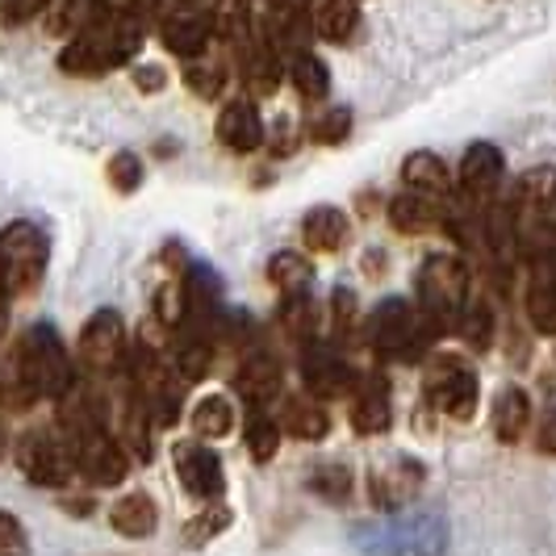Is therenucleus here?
I'll return each instance as SVG.
<instances>
[{
    "instance_id": "nucleus-39",
    "label": "nucleus",
    "mask_w": 556,
    "mask_h": 556,
    "mask_svg": "<svg viewBox=\"0 0 556 556\" xmlns=\"http://www.w3.org/2000/svg\"><path fill=\"white\" fill-rule=\"evenodd\" d=\"M51 4L55 0H0V22L4 26H29V22L47 17Z\"/></svg>"
},
{
    "instance_id": "nucleus-18",
    "label": "nucleus",
    "mask_w": 556,
    "mask_h": 556,
    "mask_svg": "<svg viewBox=\"0 0 556 556\" xmlns=\"http://www.w3.org/2000/svg\"><path fill=\"white\" fill-rule=\"evenodd\" d=\"M230 72H235V55L226 51V42L218 38L210 51H201L197 59L189 63H180V80L185 88L201 97V101H218L226 92V84H230Z\"/></svg>"
},
{
    "instance_id": "nucleus-36",
    "label": "nucleus",
    "mask_w": 556,
    "mask_h": 556,
    "mask_svg": "<svg viewBox=\"0 0 556 556\" xmlns=\"http://www.w3.org/2000/svg\"><path fill=\"white\" fill-rule=\"evenodd\" d=\"M105 176H110V189L117 197H130L139 193L142 185V160L135 151H113L110 167H105Z\"/></svg>"
},
{
    "instance_id": "nucleus-7",
    "label": "nucleus",
    "mask_w": 556,
    "mask_h": 556,
    "mask_svg": "<svg viewBox=\"0 0 556 556\" xmlns=\"http://www.w3.org/2000/svg\"><path fill=\"white\" fill-rule=\"evenodd\" d=\"M80 368L92 381H122L126 377V361H130V334L117 309H97L80 331L76 343Z\"/></svg>"
},
{
    "instance_id": "nucleus-2",
    "label": "nucleus",
    "mask_w": 556,
    "mask_h": 556,
    "mask_svg": "<svg viewBox=\"0 0 556 556\" xmlns=\"http://www.w3.org/2000/svg\"><path fill=\"white\" fill-rule=\"evenodd\" d=\"M151 29L147 13H110L97 17L92 26H84L80 34H72L59 51V72L76 76V80H97L110 76L117 67H126L139 55L142 38Z\"/></svg>"
},
{
    "instance_id": "nucleus-3",
    "label": "nucleus",
    "mask_w": 556,
    "mask_h": 556,
    "mask_svg": "<svg viewBox=\"0 0 556 556\" xmlns=\"http://www.w3.org/2000/svg\"><path fill=\"white\" fill-rule=\"evenodd\" d=\"M418 314L427 318V327L435 334L460 331L465 314H469V268L460 255L435 251L418 264L415 273Z\"/></svg>"
},
{
    "instance_id": "nucleus-16",
    "label": "nucleus",
    "mask_w": 556,
    "mask_h": 556,
    "mask_svg": "<svg viewBox=\"0 0 556 556\" xmlns=\"http://www.w3.org/2000/svg\"><path fill=\"white\" fill-rule=\"evenodd\" d=\"M268 139L264 130V117L255 110L251 97H235L226 101L223 113H218V142H223L230 155H255Z\"/></svg>"
},
{
    "instance_id": "nucleus-15",
    "label": "nucleus",
    "mask_w": 556,
    "mask_h": 556,
    "mask_svg": "<svg viewBox=\"0 0 556 556\" xmlns=\"http://www.w3.org/2000/svg\"><path fill=\"white\" fill-rule=\"evenodd\" d=\"M528 318L535 331L556 334V243L528 255Z\"/></svg>"
},
{
    "instance_id": "nucleus-40",
    "label": "nucleus",
    "mask_w": 556,
    "mask_h": 556,
    "mask_svg": "<svg viewBox=\"0 0 556 556\" xmlns=\"http://www.w3.org/2000/svg\"><path fill=\"white\" fill-rule=\"evenodd\" d=\"M460 334H465L473 348H485V343H490V334H494V318H490V309H485V306H469L465 323H460Z\"/></svg>"
},
{
    "instance_id": "nucleus-22",
    "label": "nucleus",
    "mask_w": 556,
    "mask_h": 556,
    "mask_svg": "<svg viewBox=\"0 0 556 556\" xmlns=\"http://www.w3.org/2000/svg\"><path fill=\"white\" fill-rule=\"evenodd\" d=\"M402 185H406V193L431 197V201H444L456 189L452 172H447V164L435 151H410L402 160Z\"/></svg>"
},
{
    "instance_id": "nucleus-44",
    "label": "nucleus",
    "mask_w": 556,
    "mask_h": 556,
    "mask_svg": "<svg viewBox=\"0 0 556 556\" xmlns=\"http://www.w3.org/2000/svg\"><path fill=\"white\" fill-rule=\"evenodd\" d=\"M180 4H210V0H180Z\"/></svg>"
},
{
    "instance_id": "nucleus-29",
    "label": "nucleus",
    "mask_w": 556,
    "mask_h": 556,
    "mask_svg": "<svg viewBox=\"0 0 556 556\" xmlns=\"http://www.w3.org/2000/svg\"><path fill=\"white\" fill-rule=\"evenodd\" d=\"M189 422H193L197 440H226L235 431V406L226 393H205L193 406Z\"/></svg>"
},
{
    "instance_id": "nucleus-35",
    "label": "nucleus",
    "mask_w": 556,
    "mask_h": 556,
    "mask_svg": "<svg viewBox=\"0 0 556 556\" xmlns=\"http://www.w3.org/2000/svg\"><path fill=\"white\" fill-rule=\"evenodd\" d=\"M230 528V510H226L223 502H210L205 510H197L193 519L185 523V540L189 544H210L214 535H223Z\"/></svg>"
},
{
    "instance_id": "nucleus-8",
    "label": "nucleus",
    "mask_w": 556,
    "mask_h": 556,
    "mask_svg": "<svg viewBox=\"0 0 556 556\" xmlns=\"http://www.w3.org/2000/svg\"><path fill=\"white\" fill-rule=\"evenodd\" d=\"M155 38L172 59L189 63L201 51H210L218 42V9L210 4H172L155 22Z\"/></svg>"
},
{
    "instance_id": "nucleus-1",
    "label": "nucleus",
    "mask_w": 556,
    "mask_h": 556,
    "mask_svg": "<svg viewBox=\"0 0 556 556\" xmlns=\"http://www.w3.org/2000/svg\"><path fill=\"white\" fill-rule=\"evenodd\" d=\"M76 386L80 381L67 343L51 323H34L17 339L13 361L0 368V406L26 410L29 402H63Z\"/></svg>"
},
{
    "instance_id": "nucleus-45",
    "label": "nucleus",
    "mask_w": 556,
    "mask_h": 556,
    "mask_svg": "<svg viewBox=\"0 0 556 556\" xmlns=\"http://www.w3.org/2000/svg\"><path fill=\"white\" fill-rule=\"evenodd\" d=\"M0 456H4V435H0Z\"/></svg>"
},
{
    "instance_id": "nucleus-43",
    "label": "nucleus",
    "mask_w": 556,
    "mask_h": 556,
    "mask_svg": "<svg viewBox=\"0 0 556 556\" xmlns=\"http://www.w3.org/2000/svg\"><path fill=\"white\" fill-rule=\"evenodd\" d=\"M4 334H9V298L0 293V343H4Z\"/></svg>"
},
{
    "instance_id": "nucleus-31",
    "label": "nucleus",
    "mask_w": 556,
    "mask_h": 556,
    "mask_svg": "<svg viewBox=\"0 0 556 556\" xmlns=\"http://www.w3.org/2000/svg\"><path fill=\"white\" fill-rule=\"evenodd\" d=\"M280 327H285V334L293 339V343H314L318 339V327H323V309H318V302L309 298V293H302V298H285V306H280Z\"/></svg>"
},
{
    "instance_id": "nucleus-32",
    "label": "nucleus",
    "mask_w": 556,
    "mask_h": 556,
    "mask_svg": "<svg viewBox=\"0 0 556 556\" xmlns=\"http://www.w3.org/2000/svg\"><path fill=\"white\" fill-rule=\"evenodd\" d=\"M243 435H248L251 460L268 465L280 447V418H273L268 410H248V431Z\"/></svg>"
},
{
    "instance_id": "nucleus-13",
    "label": "nucleus",
    "mask_w": 556,
    "mask_h": 556,
    "mask_svg": "<svg viewBox=\"0 0 556 556\" xmlns=\"http://www.w3.org/2000/svg\"><path fill=\"white\" fill-rule=\"evenodd\" d=\"M235 390L243 393L248 410H268L285 390V364L268 348H243V361L235 368Z\"/></svg>"
},
{
    "instance_id": "nucleus-24",
    "label": "nucleus",
    "mask_w": 556,
    "mask_h": 556,
    "mask_svg": "<svg viewBox=\"0 0 556 556\" xmlns=\"http://www.w3.org/2000/svg\"><path fill=\"white\" fill-rule=\"evenodd\" d=\"M280 431H289L302 444H318L331 435V415L318 397L298 393V397H285V406H280Z\"/></svg>"
},
{
    "instance_id": "nucleus-5",
    "label": "nucleus",
    "mask_w": 556,
    "mask_h": 556,
    "mask_svg": "<svg viewBox=\"0 0 556 556\" xmlns=\"http://www.w3.org/2000/svg\"><path fill=\"white\" fill-rule=\"evenodd\" d=\"M447 540H452L447 519L435 510L402 515V519H386V523H368V528L352 531V544L364 556H444Z\"/></svg>"
},
{
    "instance_id": "nucleus-25",
    "label": "nucleus",
    "mask_w": 556,
    "mask_h": 556,
    "mask_svg": "<svg viewBox=\"0 0 556 556\" xmlns=\"http://www.w3.org/2000/svg\"><path fill=\"white\" fill-rule=\"evenodd\" d=\"M348 214L339 205H314L302 218V243L314 255H334V251L348 243Z\"/></svg>"
},
{
    "instance_id": "nucleus-20",
    "label": "nucleus",
    "mask_w": 556,
    "mask_h": 556,
    "mask_svg": "<svg viewBox=\"0 0 556 556\" xmlns=\"http://www.w3.org/2000/svg\"><path fill=\"white\" fill-rule=\"evenodd\" d=\"M422 477L427 473H422L418 460H410V456H390L381 469H372V477H368L372 502H377L381 510H397V506L422 485Z\"/></svg>"
},
{
    "instance_id": "nucleus-6",
    "label": "nucleus",
    "mask_w": 556,
    "mask_h": 556,
    "mask_svg": "<svg viewBox=\"0 0 556 556\" xmlns=\"http://www.w3.org/2000/svg\"><path fill=\"white\" fill-rule=\"evenodd\" d=\"M440 334L427 327V318L418 314V306H410L406 298H390L372 309L368 318V343L381 361H397L410 364L422 361V352L435 343Z\"/></svg>"
},
{
    "instance_id": "nucleus-34",
    "label": "nucleus",
    "mask_w": 556,
    "mask_h": 556,
    "mask_svg": "<svg viewBox=\"0 0 556 556\" xmlns=\"http://www.w3.org/2000/svg\"><path fill=\"white\" fill-rule=\"evenodd\" d=\"M309 139L323 142V147H339V142L352 135V110L348 105H331V110H318L309 117Z\"/></svg>"
},
{
    "instance_id": "nucleus-9",
    "label": "nucleus",
    "mask_w": 556,
    "mask_h": 556,
    "mask_svg": "<svg viewBox=\"0 0 556 556\" xmlns=\"http://www.w3.org/2000/svg\"><path fill=\"white\" fill-rule=\"evenodd\" d=\"M427 402L452 422H469L477 415V402H481V386H477V372L469 364L452 361H431L427 364Z\"/></svg>"
},
{
    "instance_id": "nucleus-21",
    "label": "nucleus",
    "mask_w": 556,
    "mask_h": 556,
    "mask_svg": "<svg viewBox=\"0 0 556 556\" xmlns=\"http://www.w3.org/2000/svg\"><path fill=\"white\" fill-rule=\"evenodd\" d=\"M515 226H540L548 223L556 210V167H531L523 172L519 189H515Z\"/></svg>"
},
{
    "instance_id": "nucleus-19",
    "label": "nucleus",
    "mask_w": 556,
    "mask_h": 556,
    "mask_svg": "<svg viewBox=\"0 0 556 556\" xmlns=\"http://www.w3.org/2000/svg\"><path fill=\"white\" fill-rule=\"evenodd\" d=\"M298 9L323 42H348L361 26V0H298Z\"/></svg>"
},
{
    "instance_id": "nucleus-23",
    "label": "nucleus",
    "mask_w": 556,
    "mask_h": 556,
    "mask_svg": "<svg viewBox=\"0 0 556 556\" xmlns=\"http://www.w3.org/2000/svg\"><path fill=\"white\" fill-rule=\"evenodd\" d=\"M386 218L397 235H431L447 226V210L444 201H431V197H418V193H397L386 210Z\"/></svg>"
},
{
    "instance_id": "nucleus-4",
    "label": "nucleus",
    "mask_w": 556,
    "mask_h": 556,
    "mask_svg": "<svg viewBox=\"0 0 556 556\" xmlns=\"http://www.w3.org/2000/svg\"><path fill=\"white\" fill-rule=\"evenodd\" d=\"M51 239L34 218H13L0 226V293L9 302L34 298L47 280Z\"/></svg>"
},
{
    "instance_id": "nucleus-14",
    "label": "nucleus",
    "mask_w": 556,
    "mask_h": 556,
    "mask_svg": "<svg viewBox=\"0 0 556 556\" xmlns=\"http://www.w3.org/2000/svg\"><path fill=\"white\" fill-rule=\"evenodd\" d=\"M502 176H506V160L494 142H469L460 155V172H456V189L469 197L473 205L490 201L498 193Z\"/></svg>"
},
{
    "instance_id": "nucleus-37",
    "label": "nucleus",
    "mask_w": 556,
    "mask_h": 556,
    "mask_svg": "<svg viewBox=\"0 0 556 556\" xmlns=\"http://www.w3.org/2000/svg\"><path fill=\"white\" fill-rule=\"evenodd\" d=\"M309 490L327 502H348V494H352V469H343V465H323V469L309 473Z\"/></svg>"
},
{
    "instance_id": "nucleus-12",
    "label": "nucleus",
    "mask_w": 556,
    "mask_h": 556,
    "mask_svg": "<svg viewBox=\"0 0 556 556\" xmlns=\"http://www.w3.org/2000/svg\"><path fill=\"white\" fill-rule=\"evenodd\" d=\"M172 469H176V481L185 494L205 502H223L226 490V469L223 456L205 444H176L172 452Z\"/></svg>"
},
{
    "instance_id": "nucleus-26",
    "label": "nucleus",
    "mask_w": 556,
    "mask_h": 556,
    "mask_svg": "<svg viewBox=\"0 0 556 556\" xmlns=\"http://www.w3.org/2000/svg\"><path fill=\"white\" fill-rule=\"evenodd\" d=\"M110 528L117 531V535H126V540H147V535H155V528H160V502L151 498V494H142V490L117 498L110 510Z\"/></svg>"
},
{
    "instance_id": "nucleus-30",
    "label": "nucleus",
    "mask_w": 556,
    "mask_h": 556,
    "mask_svg": "<svg viewBox=\"0 0 556 556\" xmlns=\"http://www.w3.org/2000/svg\"><path fill=\"white\" fill-rule=\"evenodd\" d=\"M268 280L277 285L285 298H302L314 280V264H309L302 251H277L268 260Z\"/></svg>"
},
{
    "instance_id": "nucleus-11",
    "label": "nucleus",
    "mask_w": 556,
    "mask_h": 556,
    "mask_svg": "<svg viewBox=\"0 0 556 556\" xmlns=\"http://www.w3.org/2000/svg\"><path fill=\"white\" fill-rule=\"evenodd\" d=\"M302 381H306V393L309 397H343V393H356L361 386V377H356V368L343 361V352L334 348V343H306L302 348Z\"/></svg>"
},
{
    "instance_id": "nucleus-28",
    "label": "nucleus",
    "mask_w": 556,
    "mask_h": 556,
    "mask_svg": "<svg viewBox=\"0 0 556 556\" xmlns=\"http://www.w3.org/2000/svg\"><path fill=\"white\" fill-rule=\"evenodd\" d=\"M289 84H293V92H298L302 101L318 105V101H327V92H331V67L314 55V51H306V55L289 59Z\"/></svg>"
},
{
    "instance_id": "nucleus-33",
    "label": "nucleus",
    "mask_w": 556,
    "mask_h": 556,
    "mask_svg": "<svg viewBox=\"0 0 556 556\" xmlns=\"http://www.w3.org/2000/svg\"><path fill=\"white\" fill-rule=\"evenodd\" d=\"M361 331V306H356V293L348 289V285H339L331 293V339L334 348H343V343H352Z\"/></svg>"
},
{
    "instance_id": "nucleus-27",
    "label": "nucleus",
    "mask_w": 556,
    "mask_h": 556,
    "mask_svg": "<svg viewBox=\"0 0 556 556\" xmlns=\"http://www.w3.org/2000/svg\"><path fill=\"white\" fill-rule=\"evenodd\" d=\"M490 422H494V435H498L502 444H519L531 422V397L519 390V386H506V390L494 397Z\"/></svg>"
},
{
    "instance_id": "nucleus-17",
    "label": "nucleus",
    "mask_w": 556,
    "mask_h": 556,
    "mask_svg": "<svg viewBox=\"0 0 556 556\" xmlns=\"http://www.w3.org/2000/svg\"><path fill=\"white\" fill-rule=\"evenodd\" d=\"M393 422V393L390 381L381 372L361 377V386L352 393V431L356 435H381Z\"/></svg>"
},
{
    "instance_id": "nucleus-41",
    "label": "nucleus",
    "mask_w": 556,
    "mask_h": 556,
    "mask_svg": "<svg viewBox=\"0 0 556 556\" xmlns=\"http://www.w3.org/2000/svg\"><path fill=\"white\" fill-rule=\"evenodd\" d=\"M130 76H135V88H139V92H164V88H167L164 67H155V63H147V67H135Z\"/></svg>"
},
{
    "instance_id": "nucleus-10",
    "label": "nucleus",
    "mask_w": 556,
    "mask_h": 556,
    "mask_svg": "<svg viewBox=\"0 0 556 556\" xmlns=\"http://www.w3.org/2000/svg\"><path fill=\"white\" fill-rule=\"evenodd\" d=\"M17 469L42 490H63L76 477V460L59 431H26L17 440Z\"/></svg>"
},
{
    "instance_id": "nucleus-38",
    "label": "nucleus",
    "mask_w": 556,
    "mask_h": 556,
    "mask_svg": "<svg viewBox=\"0 0 556 556\" xmlns=\"http://www.w3.org/2000/svg\"><path fill=\"white\" fill-rule=\"evenodd\" d=\"M0 556H34L29 531L22 528V519L9 515V510H0Z\"/></svg>"
},
{
    "instance_id": "nucleus-42",
    "label": "nucleus",
    "mask_w": 556,
    "mask_h": 556,
    "mask_svg": "<svg viewBox=\"0 0 556 556\" xmlns=\"http://www.w3.org/2000/svg\"><path fill=\"white\" fill-rule=\"evenodd\" d=\"M535 447H540L544 456H556V406L540 418V427H535Z\"/></svg>"
}]
</instances>
